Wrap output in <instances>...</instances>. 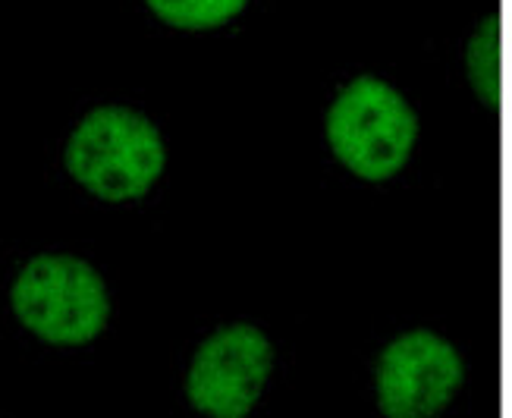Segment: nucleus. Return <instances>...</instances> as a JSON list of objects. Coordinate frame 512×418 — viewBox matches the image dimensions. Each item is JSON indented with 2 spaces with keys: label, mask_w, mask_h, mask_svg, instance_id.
Instances as JSON below:
<instances>
[{
  "label": "nucleus",
  "mask_w": 512,
  "mask_h": 418,
  "mask_svg": "<svg viewBox=\"0 0 512 418\" xmlns=\"http://www.w3.org/2000/svg\"><path fill=\"white\" fill-rule=\"evenodd\" d=\"M70 176L104 202H132L161 180L167 148L161 129L132 107H95L63 151Z\"/></svg>",
  "instance_id": "f257e3e1"
},
{
  "label": "nucleus",
  "mask_w": 512,
  "mask_h": 418,
  "mask_svg": "<svg viewBox=\"0 0 512 418\" xmlns=\"http://www.w3.org/2000/svg\"><path fill=\"white\" fill-rule=\"evenodd\" d=\"M418 139V117L393 85L359 76L327 110V142L337 161L368 183H384L406 167Z\"/></svg>",
  "instance_id": "f03ea898"
},
{
  "label": "nucleus",
  "mask_w": 512,
  "mask_h": 418,
  "mask_svg": "<svg viewBox=\"0 0 512 418\" xmlns=\"http://www.w3.org/2000/svg\"><path fill=\"white\" fill-rule=\"evenodd\" d=\"M10 305L22 327L51 346H85L110 321L101 274L76 255H38L19 271Z\"/></svg>",
  "instance_id": "7ed1b4c3"
},
{
  "label": "nucleus",
  "mask_w": 512,
  "mask_h": 418,
  "mask_svg": "<svg viewBox=\"0 0 512 418\" xmlns=\"http://www.w3.org/2000/svg\"><path fill=\"white\" fill-rule=\"evenodd\" d=\"M274 346L252 324H227L198 346L186 374L192 409L211 418H246L271 378Z\"/></svg>",
  "instance_id": "20e7f679"
},
{
  "label": "nucleus",
  "mask_w": 512,
  "mask_h": 418,
  "mask_svg": "<svg viewBox=\"0 0 512 418\" xmlns=\"http://www.w3.org/2000/svg\"><path fill=\"white\" fill-rule=\"evenodd\" d=\"M459 352L431 330L393 340L377 359V406L387 418H431L462 387Z\"/></svg>",
  "instance_id": "39448f33"
},
{
  "label": "nucleus",
  "mask_w": 512,
  "mask_h": 418,
  "mask_svg": "<svg viewBox=\"0 0 512 418\" xmlns=\"http://www.w3.org/2000/svg\"><path fill=\"white\" fill-rule=\"evenodd\" d=\"M161 22L183 32H208L227 26L233 16L246 10L249 0H145Z\"/></svg>",
  "instance_id": "423d86ee"
},
{
  "label": "nucleus",
  "mask_w": 512,
  "mask_h": 418,
  "mask_svg": "<svg viewBox=\"0 0 512 418\" xmlns=\"http://www.w3.org/2000/svg\"><path fill=\"white\" fill-rule=\"evenodd\" d=\"M469 79L478 98L497 110L500 107V16H487L481 22V29L469 41Z\"/></svg>",
  "instance_id": "0eeeda50"
}]
</instances>
